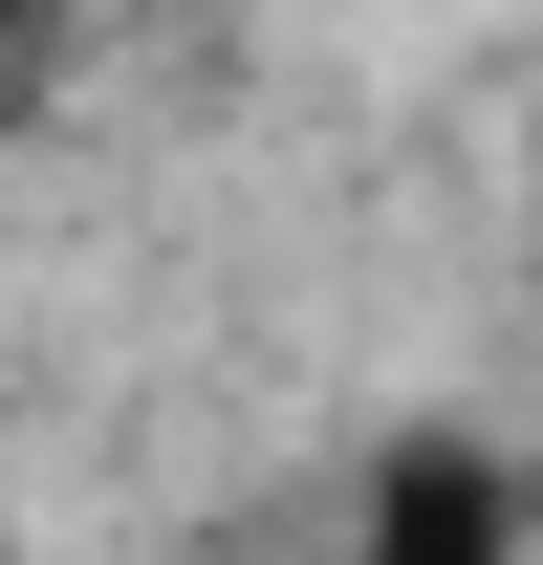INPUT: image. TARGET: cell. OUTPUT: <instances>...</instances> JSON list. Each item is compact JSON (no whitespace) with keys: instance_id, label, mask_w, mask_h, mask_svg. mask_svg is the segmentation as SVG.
Wrapping results in <instances>:
<instances>
[{"instance_id":"6da1fadb","label":"cell","mask_w":543,"mask_h":565,"mask_svg":"<svg viewBox=\"0 0 543 565\" xmlns=\"http://www.w3.org/2000/svg\"><path fill=\"white\" fill-rule=\"evenodd\" d=\"M370 565H522V479L478 435H413L392 479H370Z\"/></svg>"}]
</instances>
